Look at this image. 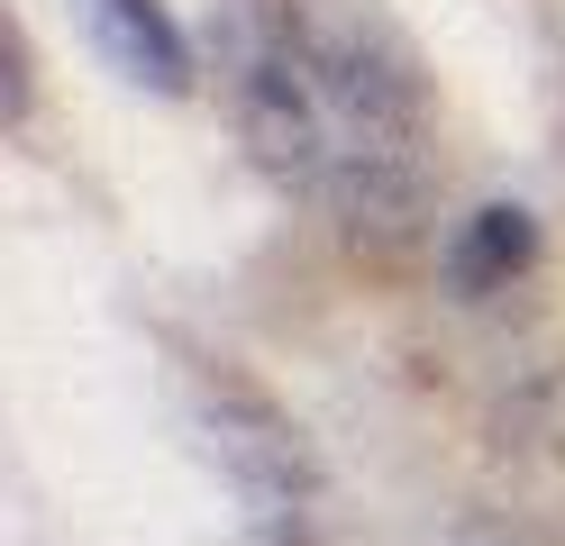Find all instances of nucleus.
<instances>
[{"label":"nucleus","instance_id":"3","mask_svg":"<svg viewBox=\"0 0 565 546\" xmlns=\"http://www.w3.org/2000/svg\"><path fill=\"white\" fill-rule=\"evenodd\" d=\"M83 28H92V46L110 55L128 83H147V92H183L192 83V46H183V28L164 19V0H74Z\"/></svg>","mask_w":565,"mask_h":546},{"label":"nucleus","instance_id":"2","mask_svg":"<svg viewBox=\"0 0 565 546\" xmlns=\"http://www.w3.org/2000/svg\"><path fill=\"white\" fill-rule=\"evenodd\" d=\"M201 437H210L220 483L237 492L246 537L256 546H320V464H310L301 428L256 383L201 374Z\"/></svg>","mask_w":565,"mask_h":546},{"label":"nucleus","instance_id":"1","mask_svg":"<svg viewBox=\"0 0 565 546\" xmlns=\"http://www.w3.org/2000/svg\"><path fill=\"white\" fill-rule=\"evenodd\" d=\"M228 100L256 164L338 228L402 237L429 210L438 119L383 0H256L228 36Z\"/></svg>","mask_w":565,"mask_h":546},{"label":"nucleus","instance_id":"4","mask_svg":"<svg viewBox=\"0 0 565 546\" xmlns=\"http://www.w3.org/2000/svg\"><path fill=\"white\" fill-rule=\"evenodd\" d=\"M529 265V210H475V228L456 237V282L466 291H492Z\"/></svg>","mask_w":565,"mask_h":546},{"label":"nucleus","instance_id":"6","mask_svg":"<svg viewBox=\"0 0 565 546\" xmlns=\"http://www.w3.org/2000/svg\"><path fill=\"white\" fill-rule=\"evenodd\" d=\"M456 546H539V537H529L520 520H466V528H456Z\"/></svg>","mask_w":565,"mask_h":546},{"label":"nucleus","instance_id":"5","mask_svg":"<svg viewBox=\"0 0 565 546\" xmlns=\"http://www.w3.org/2000/svg\"><path fill=\"white\" fill-rule=\"evenodd\" d=\"M511 456L520 464H556V501H565V383H539L511 410Z\"/></svg>","mask_w":565,"mask_h":546}]
</instances>
